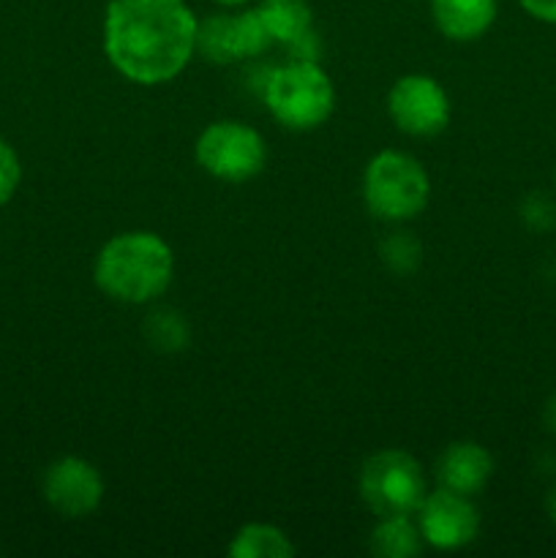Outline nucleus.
<instances>
[{
    "label": "nucleus",
    "mask_w": 556,
    "mask_h": 558,
    "mask_svg": "<svg viewBox=\"0 0 556 558\" xmlns=\"http://www.w3.org/2000/svg\"><path fill=\"white\" fill-rule=\"evenodd\" d=\"M196 31L200 20L185 0H109L104 52L123 80L167 85L196 54Z\"/></svg>",
    "instance_id": "nucleus-1"
},
{
    "label": "nucleus",
    "mask_w": 556,
    "mask_h": 558,
    "mask_svg": "<svg viewBox=\"0 0 556 558\" xmlns=\"http://www.w3.org/2000/svg\"><path fill=\"white\" fill-rule=\"evenodd\" d=\"M174 276V254L153 232H123L98 251L93 278L107 298L125 305H147L161 298Z\"/></svg>",
    "instance_id": "nucleus-2"
},
{
    "label": "nucleus",
    "mask_w": 556,
    "mask_h": 558,
    "mask_svg": "<svg viewBox=\"0 0 556 558\" xmlns=\"http://www.w3.org/2000/svg\"><path fill=\"white\" fill-rule=\"evenodd\" d=\"M262 101L276 123L289 131H314L330 120L336 87L314 60H289L267 74Z\"/></svg>",
    "instance_id": "nucleus-3"
},
{
    "label": "nucleus",
    "mask_w": 556,
    "mask_h": 558,
    "mask_svg": "<svg viewBox=\"0 0 556 558\" xmlns=\"http://www.w3.org/2000/svg\"><path fill=\"white\" fill-rule=\"evenodd\" d=\"M363 199L371 216L387 223L418 218L431 199V180L423 163L401 150H382L363 174Z\"/></svg>",
    "instance_id": "nucleus-4"
},
{
    "label": "nucleus",
    "mask_w": 556,
    "mask_h": 558,
    "mask_svg": "<svg viewBox=\"0 0 556 558\" xmlns=\"http://www.w3.org/2000/svg\"><path fill=\"white\" fill-rule=\"evenodd\" d=\"M428 480L418 458L403 450H379L360 469V499L376 518L418 515Z\"/></svg>",
    "instance_id": "nucleus-5"
},
{
    "label": "nucleus",
    "mask_w": 556,
    "mask_h": 558,
    "mask_svg": "<svg viewBox=\"0 0 556 558\" xmlns=\"http://www.w3.org/2000/svg\"><path fill=\"white\" fill-rule=\"evenodd\" d=\"M196 161L210 178L223 183H245L265 169V136L240 120L210 123L196 140Z\"/></svg>",
    "instance_id": "nucleus-6"
},
{
    "label": "nucleus",
    "mask_w": 556,
    "mask_h": 558,
    "mask_svg": "<svg viewBox=\"0 0 556 558\" xmlns=\"http://www.w3.org/2000/svg\"><path fill=\"white\" fill-rule=\"evenodd\" d=\"M387 114L401 134L436 136L450 123V96L428 74H403L387 93Z\"/></svg>",
    "instance_id": "nucleus-7"
},
{
    "label": "nucleus",
    "mask_w": 556,
    "mask_h": 558,
    "mask_svg": "<svg viewBox=\"0 0 556 558\" xmlns=\"http://www.w3.org/2000/svg\"><path fill=\"white\" fill-rule=\"evenodd\" d=\"M418 529L423 543L436 550H461L480 534V512L472 496L439 488L425 496L418 510Z\"/></svg>",
    "instance_id": "nucleus-8"
},
{
    "label": "nucleus",
    "mask_w": 556,
    "mask_h": 558,
    "mask_svg": "<svg viewBox=\"0 0 556 558\" xmlns=\"http://www.w3.org/2000/svg\"><path fill=\"white\" fill-rule=\"evenodd\" d=\"M47 505L63 518H87L98 510L104 499L101 472L90 461L65 456L47 466L41 480Z\"/></svg>",
    "instance_id": "nucleus-9"
},
{
    "label": "nucleus",
    "mask_w": 556,
    "mask_h": 558,
    "mask_svg": "<svg viewBox=\"0 0 556 558\" xmlns=\"http://www.w3.org/2000/svg\"><path fill=\"white\" fill-rule=\"evenodd\" d=\"M494 474V456L478 441H456L436 461L439 488L478 496Z\"/></svg>",
    "instance_id": "nucleus-10"
},
{
    "label": "nucleus",
    "mask_w": 556,
    "mask_h": 558,
    "mask_svg": "<svg viewBox=\"0 0 556 558\" xmlns=\"http://www.w3.org/2000/svg\"><path fill=\"white\" fill-rule=\"evenodd\" d=\"M499 14V0H431V16L450 41H478Z\"/></svg>",
    "instance_id": "nucleus-11"
},
{
    "label": "nucleus",
    "mask_w": 556,
    "mask_h": 558,
    "mask_svg": "<svg viewBox=\"0 0 556 558\" xmlns=\"http://www.w3.org/2000/svg\"><path fill=\"white\" fill-rule=\"evenodd\" d=\"M256 11L265 22L273 44H281V47L314 31V11H311L309 0H259Z\"/></svg>",
    "instance_id": "nucleus-12"
},
{
    "label": "nucleus",
    "mask_w": 556,
    "mask_h": 558,
    "mask_svg": "<svg viewBox=\"0 0 556 558\" xmlns=\"http://www.w3.org/2000/svg\"><path fill=\"white\" fill-rule=\"evenodd\" d=\"M227 554L232 558H292L294 545L278 526L270 523H245L229 543Z\"/></svg>",
    "instance_id": "nucleus-13"
},
{
    "label": "nucleus",
    "mask_w": 556,
    "mask_h": 558,
    "mask_svg": "<svg viewBox=\"0 0 556 558\" xmlns=\"http://www.w3.org/2000/svg\"><path fill=\"white\" fill-rule=\"evenodd\" d=\"M423 534L407 515L379 518L371 534V554L379 558H414L423 554Z\"/></svg>",
    "instance_id": "nucleus-14"
},
{
    "label": "nucleus",
    "mask_w": 556,
    "mask_h": 558,
    "mask_svg": "<svg viewBox=\"0 0 556 558\" xmlns=\"http://www.w3.org/2000/svg\"><path fill=\"white\" fill-rule=\"evenodd\" d=\"M196 52L216 65L238 63V38H234V14L221 11L200 22L196 31Z\"/></svg>",
    "instance_id": "nucleus-15"
},
{
    "label": "nucleus",
    "mask_w": 556,
    "mask_h": 558,
    "mask_svg": "<svg viewBox=\"0 0 556 558\" xmlns=\"http://www.w3.org/2000/svg\"><path fill=\"white\" fill-rule=\"evenodd\" d=\"M142 332H145L147 343L158 349V352H180L189 343V325H185V319L178 311L169 308L153 311Z\"/></svg>",
    "instance_id": "nucleus-16"
},
{
    "label": "nucleus",
    "mask_w": 556,
    "mask_h": 558,
    "mask_svg": "<svg viewBox=\"0 0 556 558\" xmlns=\"http://www.w3.org/2000/svg\"><path fill=\"white\" fill-rule=\"evenodd\" d=\"M382 262L390 267L398 276H412L423 259V248H420L418 238L409 232H392L382 240Z\"/></svg>",
    "instance_id": "nucleus-17"
},
{
    "label": "nucleus",
    "mask_w": 556,
    "mask_h": 558,
    "mask_svg": "<svg viewBox=\"0 0 556 558\" xmlns=\"http://www.w3.org/2000/svg\"><path fill=\"white\" fill-rule=\"evenodd\" d=\"M22 183V163L14 147L0 136V207L14 199Z\"/></svg>",
    "instance_id": "nucleus-18"
},
{
    "label": "nucleus",
    "mask_w": 556,
    "mask_h": 558,
    "mask_svg": "<svg viewBox=\"0 0 556 558\" xmlns=\"http://www.w3.org/2000/svg\"><path fill=\"white\" fill-rule=\"evenodd\" d=\"M537 216L543 218V229L554 227V223H556V205H551L545 196H532V199L523 205V218H527V223L532 227L534 218H537Z\"/></svg>",
    "instance_id": "nucleus-19"
},
{
    "label": "nucleus",
    "mask_w": 556,
    "mask_h": 558,
    "mask_svg": "<svg viewBox=\"0 0 556 558\" xmlns=\"http://www.w3.org/2000/svg\"><path fill=\"white\" fill-rule=\"evenodd\" d=\"M518 3H521V9L532 20L545 22V25H556V0H518Z\"/></svg>",
    "instance_id": "nucleus-20"
},
{
    "label": "nucleus",
    "mask_w": 556,
    "mask_h": 558,
    "mask_svg": "<svg viewBox=\"0 0 556 558\" xmlns=\"http://www.w3.org/2000/svg\"><path fill=\"white\" fill-rule=\"evenodd\" d=\"M545 512H548L551 521L556 523V488H551L548 496H545Z\"/></svg>",
    "instance_id": "nucleus-21"
},
{
    "label": "nucleus",
    "mask_w": 556,
    "mask_h": 558,
    "mask_svg": "<svg viewBox=\"0 0 556 558\" xmlns=\"http://www.w3.org/2000/svg\"><path fill=\"white\" fill-rule=\"evenodd\" d=\"M545 423L551 425V430H556V396L548 401V409H545Z\"/></svg>",
    "instance_id": "nucleus-22"
},
{
    "label": "nucleus",
    "mask_w": 556,
    "mask_h": 558,
    "mask_svg": "<svg viewBox=\"0 0 556 558\" xmlns=\"http://www.w3.org/2000/svg\"><path fill=\"white\" fill-rule=\"evenodd\" d=\"M216 5H221V9H240V5H245L249 0H213Z\"/></svg>",
    "instance_id": "nucleus-23"
}]
</instances>
